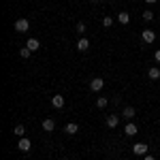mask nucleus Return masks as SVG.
I'll return each mask as SVG.
<instances>
[{"label":"nucleus","mask_w":160,"mask_h":160,"mask_svg":"<svg viewBox=\"0 0 160 160\" xmlns=\"http://www.w3.org/2000/svg\"><path fill=\"white\" fill-rule=\"evenodd\" d=\"M64 160H66V158H64Z\"/></svg>","instance_id":"26"},{"label":"nucleus","mask_w":160,"mask_h":160,"mask_svg":"<svg viewBox=\"0 0 160 160\" xmlns=\"http://www.w3.org/2000/svg\"><path fill=\"white\" fill-rule=\"evenodd\" d=\"M53 128H56V122H53L51 118H45V120H43V130H47V132H53Z\"/></svg>","instance_id":"8"},{"label":"nucleus","mask_w":160,"mask_h":160,"mask_svg":"<svg viewBox=\"0 0 160 160\" xmlns=\"http://www.w3.org/2000/svg\"><path fill=\"white\" fill-rule=\"evenodd\" d=\"M145 2H148V4H154V2H156V0H145Z\"/></svg>","instance_id":"24"},{"label":"nucleus","mask_w":160,"mask_h":160,"mask_svg":"<svg viewBox=\"0 0 160 160\" xmlns=\"http://www.w3.org/2000/svg\"><path fill=\"white\" fill-rule=\"evenodd\" d=\"M77 130H79V126H77L75 122L66 124V128H64V132H66V135H77Z\"/></svg>","instance_id":"13"},{"label":"nucleus","mask_w":160,"mask_h":160,"mask_svg":"<svg viewBox=\"0 0 160 160\" xmlns=\"http://www.w3.org/2000/svg\"><path fill=\"white\" fill-rule=\"evenodd\" d=\"M102 88H105V81H102L100 77H96V79L90 81V90H92V92H100Z\"/></svg>","instance_id":"3"},{"label":"nucleus","mask_w":160,"mask_h":160,"mask_svg":"<svg viewBox=\"0 0 160 160\" xmlns=\"http://www.w3.org/2000/svg\"><path fill=\"white\" fill-rule=\"evenodd\" d=\"M148 145L145 143H137V145H132V154H137V156H148Z\"/></svg>","instance_id":"1"},{"label":"nucleus","mask_w":160,"mask_h":160,"mask_svg":"<svg viewBox=\"0 0 160 160\" xmlns=\"http://www.w3.org/2000/svg\"><path fill=\"white\" fill-rule=\"evenodd\" d=\"M118 22H120V24H124V26H126V24H128V22H130V15H128V13H126V11H122V13H120V15H118Z\"/></svg>","instance_id":"15"},{"label":"nucleus","mask_w":160,"mask_h":160,"mask_svg":"<svg viewBox=\"0 0 160 160\" xmlns=\"http://www.w3.org/2000/svg\"><path fill=\"white\" fill-rule=\"evenodd\" d=\"M13 135H17V137H19V139H22V137L26 135V128H24V126H22V124H17V126L13 128Z\"/></svg>","instance_id":"16"},{"label":"nucleus","mask_w":160,"mask_h":160,"mask_svg":"<svg viewBox=\"0 0 160 160\" xmlns=\"http://www.w3.org/2000/svg\"><path fill=\"white\" fill-rule=\"evenodd\" d=\"M51 105H53L56 109H62V107H64V96H62V94H56V96L51 98Z\"/></svg>","instance_id":"7"},{"label":"nucleus","mask_w":160,"mask_h":160,"mask_svg":"<svg viewBox=\"0 0 160 160\" xmlns=\"http://www.w3.org/2000/svg\"><path fill=\"white\" fill-rule=\"evenodd\" d=\"M124 132H126L128 137H135L137 132H139V130H137V126H135L132 122H128V124H126V128H124Z\"/></svg>","instance_id":"10"},{"label":"nucleus","mask_w":160,"mask_h":160,"mask_svg":"<svg viewBox=\"0 0 160 160\" xmlns=\"http://www.w3.org/2000/svg\"><path fill=\"white\" fill-rule=\"evenodd\" d=\"M30 53H32V49H28V47H22L19 49V56L22 58H30Z\"/></svg>","instance_id":"18"},{"label":"nucleus","mask_w":160,"mask_h":160,"mask_svg":"<svg viewBox=\"0 0 160 160\" xmlns=\"http://www.w3.org/2000/svg\"><path fill=\"white\" fill-rule=\"evenodd\" d=\"M107 105H109V98H102V96L96 98V107H98V109H105Z\"/></svg>","instance_id":"17"},{"label":"nucleus","mask_w":160,"mask_h":160,"mask_svg":"<svg viewBox=\"0 0 160 160\" xmlns=\"http://www.w3.org/2000/svg\"><path fill=\"white\" fill-rule=\"evenodd\" d=\"M141 38H143L145 43H154V41H156V32H154V30H143V32H141Z\"/></svg>","instance_id":"5"},{"label":"nucleus","mask_w":160,"mask_h":160,"mask_svg":"<svg viewBox=\"0 0 160 160\" xmlns=\"http://www.w3.org/2000/svg\"><path fill=\"white\" fill-rule=\"evenodd\" d=\"M148 75H149V79H160V68L158 66H152L148 71Z\"/></svg>","instance_id":"14"},{"label":"nucleus","mask_w":160,"mask_h":160,"mask_svg":"<svg viewBox=\"0 0 160 160\" xmlns=\"http://www.w3.org/2000/svg\"><path fill=\"white\" fill-rule=\"evenodd\" d=\"M154 58H156V62H158V64H160V49L156 51V53H154Z\"/></svg>","instance_id":"22"},{"label":"nucleus","mask_w":160,"mask_h":160,"mask_svg":"<svg viewBox=\"0 0 160 160\" xmlns=\"http://www.w3.org/2000/svg\"><path fill=\"white\" fill-rule=\"evenodd\" d=\"M15 30H17V32H28V30H30V22H28V19H17V22H15Z\"/></svg>","instance_id":"2"},{"label":"nucleus","mask_w":160,"mask_h":160,"mask_svg":"<svg viewBox=\"0 0 160 160\" xmlns=\"http://www.w3.org/2000/svg\"><path fill=\"white\" fill-rule=\"evenodd\" d=\"M92 2H98V0H92Z\"/></svg>","instance_id":"25"},{"label":"nucleus","mask_w":160,"mask_h":160,"mask_svg":"<svg viewBox=\"0 0 160 160\" xmlns=\"http://www.w3.org/2000/svg\"><path fill=\"white\" fill-rule=\"evenodd\" d=\"M26 47H28V49H32V51H37L38 47H41V43H38V38H28Z\"/></svg>","instance_id":"12"},{"label":"nucleus","mask_w":160,"mask_h":160,"mask_svg":"<svg viewBox=\"0 0 160 160\" xmlns=\"http://www.w3.org/2000/svg\"><path fill=\"white\" fill-rule=\"evenodd\" d=\"M143 160H156V158H154V156H149V154H148V156H145Z\"/></svg>","instance_id":"23"},{"label":"nucleus","mask_w":160,"mask_h":160,"mask_svg":"<svg viewBox=\"0 0 160 160\" xmlns=\"http://www.w3.org/2000/svg\"><path fill=\"white\" fill-rule=\"evenodd\" d=\"M111 24H113V19H111V17H105V19H102V26H105V28H109Z\"/></svg>","instance_id":"21"},{"label":"nucleus","mask_w":160,"mask_h":160,"mask_svg":"<svg viewBox=\"0 0 160 160\" xmlns=\"http://www.w3.org/2000/svg\"><path fill=\"white\" fill-rule=\"evenodd\" d=\"M17 149H19V152H24V154H28V152H30V139L22 137V139H19V143H17Z\"/></svg>","instance_id":"4"},{"label":"nucleus","mask_w":160,"mask_h":160,"mask_svg":"<svg viewBox=\"0 0 160 160\" xmlns=\"http://www.w3.org/2000/svg\"><path fill=\"white\" fill-rule=\"evenodd\" d=\"M118 124H120V118H118L115 113L107 118V126H109V128H118Z\"/></svg>","instance_id":"11"},{"label":"nucleus","mask_w":160,"mask_h":160,"mask_svg":"<svg viewBox=\"0 0 160 160\" xmlns=\"http://www.w3.org/2000/svg\"><path fill=\"white\" fill-rule=\"evenodd\" d=\"M77 32H79V37H83V32H86V24H83V22L77 24Z\"/></svg>","instance_id":"20"},{"label":"nucleus","mask_w":160,"mask_h":160,"mask_svg":"<svg viewBox=\"0 0 160 160\" xmlns=\"http://www.w3.org/2000/svg\"><path fill=\"white\" fill-rule=\"evenodd\" d=\"M77 49H79V51H88V49H90V41H88L86 37H81L79 41H77Z\"/></svg>","instance_id":"6"},{"label":"nucleus","mask_w":160,"mask_h":160,"mask_svg":"<svg viewBox=\"0 0 160 160\" xmlns=\"http://www.w3.org/2000/svg\"><path fill=\"white\" fill-rule=\"evenodd\" d=\"M143 19H145V22H152V19H154V13L149 11V9H148V11H143Z\"/></svg>","instance_id":"19"},{"label":"nucleus","mask_w":160,"mask_h":160,"mask_svg":"<svg viewBox=\"0 0 160 160\" xmlns=\"http://www.w3.org/2000/svg\"><path fill=\"white\" fill-rule=\"evenodd\" d=\"M122 115L126 118V120H132L137 115V111H135V107H124V111H122Z\"/></svg>","instance_id":"9"}]
</instances>
